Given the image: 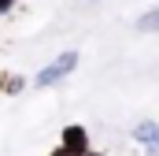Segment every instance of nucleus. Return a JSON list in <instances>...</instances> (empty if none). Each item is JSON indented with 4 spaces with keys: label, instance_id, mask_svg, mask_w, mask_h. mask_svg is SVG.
<instances>
[{
    "label": "nucleus",
    "instance_id": "3",
    "mask_svg": "<svg viewBox=\"0 0 159 156\" xmlns=\"http://www.w3.org/2000/svg\"><path fill=\"white\" fill-rule=\"evenodd\" d=\"M133 141L144 145V153H148V156H159V123H152V119L137 123V126H133Z\"/></svg>",
    "mask_w": 159,
    "mask_h": 156
},
{
    "label": "nucleus",
    "instance_id": "6",
    "mask_svg": "<svg viewBox=\"0 0 159 156\" xmlns=\"http://www.w3.org/2000/svg\"><path fill=\"white\" fill-rule=\"evenodd\" d=\"M15 4H19V0H0V15H7V11H11Z\"/></svg>",
    "mask_w": 159,
    "mask_h": 156
},
{
    "label": "nucleus",
    "instance_id": "7",
    "mask_svg": "<svg viewBox=\"0 0 159 156\" xmlns=\"http://www.w3.org/2000/svg\"><path fill=\"white\" fill-rule=\"evenodd\" d=\"M48 156H67V153H63V149H59V145H56V149H52V153H48Z\"/></svg>",
    "mask_w": 159,
    "mask_h": 156
},
{
    "label": "nucleus",
    "instance_id": "5",
    "mask_svg": "<svg viewBox=\"0 0 159 156\" xmlns=\"http://www.w3.org/2000/svg\"><path fill=\"white\" fill-rule=\"evenodd\" d=\"M137 30H141V34H159V7L144 11V15L137 19Z\"/></svg>",
    "mask_w": 159,
    "mask_h": 156
},
{
    "label": "nucleus",
    "instance_id": "2",
    "mask_svg": "<svg viewBox=\"0 0 159 156\" xmlns=\"http://www.w3.org/2000/svg\"><path fill=\"white\" fill-rule=\"evenodd\" d=\"M59 149L67 156H85L89 153V130H85L81 123H67V126L59 130Z\"/></svg>",
    "mask_w": 159,
    "mask_h": 156
},
{
    "label": "nucleus",
    "instance_id": "8",
    "mask_svg": "<svg viewBox=\"0 0 159 156\" xmlns=\"http://www.w3.org/2000/svg\"><path fill=\"white\" fill-rule=\"evenodd\" d=\"M85 156H104V153H93V149H89V153H85Z\"/></svg>",
    "mask_w": 159,
    "mask_h": 156
},
{
    "label": "nucleus",
    "instance_id": "1",
    "mask_svg": "<svg viewBox=\"0 0 159 156\" xmlns=\"http://www.w3.org/2000/svg\"><path fill=\"white\" fill-rule=\"evenodd\" d=\"M74 67H78V52H59L52 63H44L37 75H34V85H37V89H52V85H59L63 78L74 75Z\"/></svg>",
    "mask_w": 159,
    "mask_h": 156
},
{
    "label": "nucleus",
    "instance_id": "4",
    "mask_svg": "<svg viewBox=\"0 0 159 156\" xmlns=\"http://www.w3.org/2000/svg\"><path fill=\"white\" fill-rule=\"evenodd\" d=\"M0 89H4L7 97H15V93L26 89V78H22V75H0Z\"/></svg>",
    "mask_w": 159,
    "mask_h": 156
}]
</instances>
